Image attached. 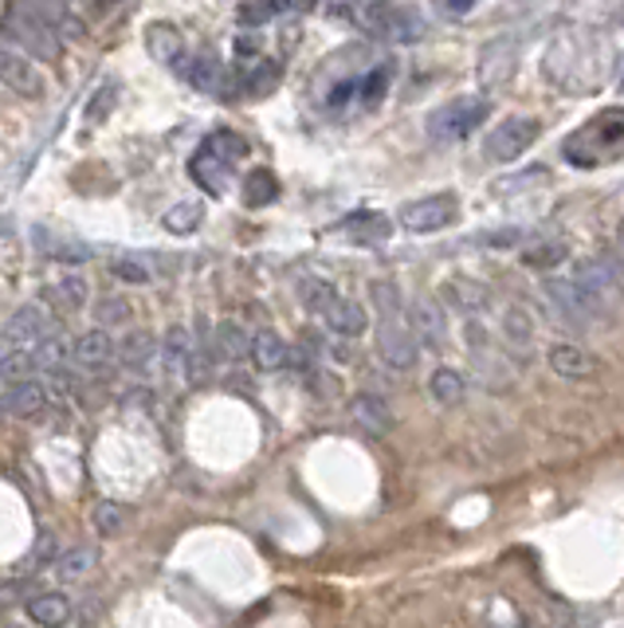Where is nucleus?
<instances>
[{
	"instance_id": "obj_1",
	"label": "nucleus",
	"mask_w": 624,
	"mask_h": 628,
	"mask_svg": "<svg viewBox=\"0 0 624 628\" xmlns=\"http://www.w3.org/2000/svg\"><path fill=\"white\" fill-rule=\"evenodd\" d=\"M574 287L581 292L586 307L593 310V319H609L616 307L624 302V283L621 267L609 255H589L574 267Z\"/></svg>"
},
{
	"instance_id": "obj_2",
	"label": "nucleus",
	"mask_w": 624,
	"mask_h": 628,
	"mask_svg": "<svg viewBox=\"0 0 624 628\" xmlns=\"http://www.w3.org/2000/svg\"><path fill=\"white\" fill-rule=\"evenodd\" d=\"M4 36H9V44H16L24 56H39L47 59V64H56L59 52H64V44H59V32L47 24L44 16H36V12L20 9V4H12L9 12H4Z\"/></svg>"
},
{
	"instance_id": "obj_3",
	"label": "nucleus",
	"mask_w": 624,
	"mask_h": 628,
	"mask_svg": "<svg viewBox=\"0 0 624 628\" xmlns=\"http://www.w3.org/2000/svg\"><path fill=\"white\" fill-rule=\"evenodd\" d=\"M624 111H605L597 114L593 123L581 126L574 138L566 141V158L574 165H593V150H605V158H621L624 153Z\"/></svg>"
},
{
	"instance_id": "obj_4",
	"label": "nucleus",
	"mask_w": 624,
	"mask_h": 628,
	"mask_svg": "<svg viewBox=\"0 0 624 628\" xmlns=\"http://www.w3.org/2000/svg\"><path fill=\"white\" fill-rule=\"evenodd\" d=\"M487 114H491V103H487L484 94H460V99H452V103H444L440 111L429 114V138L460 141L472 130H479Z\"/></svg>"
},
{
	"instance_id": "obj_5",
	"label": "nucleus",
	"mask_w": 624,
	"mask_h": 628,
	"mask_svg": "<svg viewBox=\"0 0 624 628\" xmlns=\"http://www.w3.org/2000/svg\"><path fill=\"white\" fill-rule=\"evenodd\" d=\"M538 134H542L538 118L514 114V118H503V123H499L491 134H487L484 153H487L491 161H514V158H522V153L531 150L534 141H538Z\"/></svg>"
},
{
	"instance_id": "obj_6",
	"label": "nucleus",
	"mask_w": 624,
	"mask_h": 628,
	"mask_svg": "<svg viewBox=\"0 0 624 628\" xmlns=\"http://www.w3.org/2000/svg\"><path fill=\"white\" fill-rule=\"evenodd\" d=\"M456 216H460V197H452V193H432V197H420L401 208V228H409V232L417 236H429L447 225H456Z\"/></svg>"
},
{
	"instance_id": "obj_7",
	"label": "nucleus",
	"mask_w": 624,
	"mask_h": 628,
	"mask_svg": "<svg viewBox=\"0 0 624 628\" xmlns=\"http://www.w3.org/2000/svg\"><path fill=\"white\" fill-rule=\"evenodd\" d=\"M0 83L9 87V91H16L20 99H39L47 91L44 71L32 64V56H24L9 39H0Z\"/></svg>"
},
{
	"instance_id": "obj_8",
	"label": "nucleus",
	"mask_w": 624,
	"mask_h": 628,
	"mask_svg": "<svg viewBox=\"0 0 624 628\" xmlns=\"http://www.w3.org/2000/svg\"><path fill=\"white\" fill-rule=\"evenodd\" d=\"M514 71H519V39L514 36H495L491 44H484V52H479V87L484 91H499V87H507L514 79Z\"/></svg>"
},
{
	"instance_id": "obj_9",
	"label": "nucleus",
	"mask_w": 624,
	"mask_h": 628,
	"mask_svg": "<svg viewBox=\"0 0 624 628\" xmlns=\"http://www.w3.org/2000/svg\"><path fill=\"white\" fill-rule=\"evenodd\" d=\"M377 357H382L389 369H412L420 357V342L412 334V327H405L401 319H382L377 327Z\"/></svg>"
},
{
	"instance_id": "obj_10",
	"label": "nucleus",
	"mask_w": 624,
	"mask_h": 628,
	"mask_svg": "<svg viewBox=\"0 0 624 628\" xmlns=\"http://www.w3.org/2000/svg\"><path fill=\"white\" fill-rule=\"evenodd\" d=\"M542 295H546V302H551V315L558 322H566V327L581 330L589 327L593 319V310L586 307V299H581V292L574 287V279H561V275H546L542 279Z\"/></svg>"
},
{
	"instance_id": "obj_11",
	"label": "nucleus",
	"mask_w": 624,
	"mask_h": 628,
	"mask_svg": "<svg viewBox=\"0 0 624 628\" xmlns=\"http://www.w3.org/2000/svg\"><path fill=\"white\" fill-rule=\"evenodd\" d=\"M47 334H56V327H52L44 307H20L16 315H9V322L0 327V342L12 350H32L36 342H44Z\"/></svg>"
},
{
	"instance_id": "obj_12",
	"label": "nucleus",
	"mask_w": 624,
	"mask_h": 628,
	"mask_svg": "<svg viewBox=\"0 0 624 628\" xmlns=\"http://www.w3.org/2000/svg\"><path fill=\"white\" fill-rule=\"evenodd\" d=\"M440 299H444V307H452L456 315H464V319H472V315H484L487 307H491V292H487L484 283L476 279H447L440 283Z\"/></svg>"
},
{
	"instance_id": "obj_13",
	"label": "nucleus",
	"mask_w": 624,
	"mask_h": 628,
	"mask_svg": "<svg viewBox=\"0 0 624 628\" xmlns=\"http://www.w3.org/2000/svg\"><path fill=\"white\" fill-rule=\"evenodd\" d=\"M71 357H75V366L103 369V366H111L114 357H118V342H114L106 327H94V330H87V334L75 338Z\"/></svg>"
},
{
	"instance_id": "obj_14",
	"label": "nucleus",
	"mask_w": 624,
	"mask_h": 628,
	"mask_svg": "<svg viewBox=\"0 0 624 628\" xmlns=\"http://www.w3.org/2000/svg\"><path fill=\"white\" fill-rule=\"evenodd\" d=\"M193 338H189L185 327H169L166 338L158 346V369L166 381H178V377L189 374V357H193Z\"/></svg>"
},
{
	"instance_id": "obj_15",
	"label": "nucleus",
	"mask_w": 624,
	"mask_h": 628,
	"mask_svg": "<svg viewBox=\"0 0 624 628\" xmlns=\"http://www.w3.org/2000/svg\"><path fill=\"white\" fill-rule=\"evenodd\" d=\"M546 366L558 377H566V381H586V377L597 374V357L589 350L574 346V342H554L546 350Z\"/></svg>"
},
{
	"instance_id": "obj_16",
	"label": "nucleus",
	"mask_w": 624,
	"mask_h": 628,
	"mask_svg": "<svg viewBox=\"0 0 624 628\" xmlns=\"http://www.w3.org/2000/svg\"><path fill=\"white\" fill-rule=\"evenodd\" d=\"M248 357H252V366L260 369V374H280V369L287 366L291 350L275 330H256L252 346H248Z\"/></svg>"
},
{
	"instance_id": "obj_17",
	"label": "nucleus",
	"mask_w": 624,
	"mask_h": 628,
	"mask_svg": "<svg viewBox=\"0 0 624 628\" xmlns=\"http://www.w3.org/2000/svg\"><path fill=\"white\" fill-rule=\"evenodd\" d=\"M189 173H193V181L205 189L208 197H220L224 189H228V161L216 158L208 146H201V150L193 153V161H189Z\"/></svg>"
},
{
	"instance_id": "obj_18",
	"label": "nucleus",
	"mask_w": 624,
	"mask_h": 628,
	"mask_svg": "<svg viewBox=\"0 0 624 628\" xmlns=\"http://www.w3.org/2000/svg\"><path fill=\"white\" fill-rule=\"evenodd\" d=\"M412 334L420 338V342H429L432 350L444 346L447 338V322H444V310L436 307V299H417L412 302Z\"/></svg>"
},
{
	"instance_id": "obj_19",
	"label": "nucleus",
	"mask_w": 624,
	"mask_h": 628,
	"mask_svg": "<svg viewBox=\"0 0 624 628\" xmlns=\"http://www.w3.org/2000/svg\"><path fill=\"white\" fill-rule=\"evenodd\" d=\"M47 404V385L44 381H12L9 393L0 397V409L12 416H36Z\"/></svg>"
},
{
	"instance_id": "obj_20",
	"label": "nucleus",
	"mask_w": 624,
	"mask_h": 628,
	"mask_svg": "<svg viewBox=\"0 0 624 628\" xmlns=\"http://www.w3.org/2000/svg\"><path fill=\"white\" fill-rule=\"evenodd\" d=\"M146 52L158 59V64H178V59L185 56V36L178 32V24L158 20V24L146 28Z\"/></svg>"
},
{
	"instance_id": "obj_21",
	"label": "nucleus",
	"mask_w": 624,
	"mask_h": 628,
	"mask_svg": "<svg viewBox=\"0 0 624 628\" xmlns=\"http://www.w3.org/2000/svg\"><path fill=\"white\" fill-rule=\"evenodd\" d=\"M154 357H158V342H154V334H146V330H134V334L122 338L118 362L126 369H134V374H146V369L154 366Z\"/></svg>"
},
{
	"instance_id": "obj_22",
	"label": "nucleus",
	"mask_w": 624,
	"mask_h": 628,
	"mask_svg": "<svg viewBox=\"0 0 624 628\" xmlns=\"http://www.w3.org/2000/svg\"><path fill=\"white\" fill-rule=\"evenodd\" d=\"M327 319V327L334 330L338 338H358V334H365V307L362 302H354V299H338L334 307L322 315Z\"/></svg>"
},
{
	"instance_id": "obj_23",
	"label": "nucleus",
	"mask_w": 624,
	"mask_h": 628,
	"mask_svg": "<svg viewBox=\"0 0 624 628\" xmlns=\"http://www.w3.org/2000/svg\"><path fill=\"white\" fill-rule=\"evenodd\" d=\"M350 413H354V421L362 424L365 432H373V436H382V432H389V424H393L389 404H385L377 393H362V397H354V404H350Z\"/></svg>"
},
{
	"instance_id": "obj_24",
	"label": "nucleus",
	"mask_w": 624,
	"mask_h": 628,
	"mask_svg": "<svg viewBox=\"0 0 624 628\" xmlns=\"http://www.w3.org/2000/svg\"><path fill=\"white\" fill-rule=\"evenodd\" d=\"M29 617L44 628H64L71 620V605H67L64 593H39L29 601Z\"/></svg>"
},
{
	"instance_id": "obj_25",
	"label": "nucleus",
	"mask_w": 624,
	"mask_h": 628,
	"mask_svg": "<svg viewBox=\"0 0 624 628\" xmlns=\"http://www.w3.org/2000/svg\"><path fill=\"white\" fill-rule=\"evenodd\" d=\"M213 346H216V354H220L224 362H240V357H248L252 334H248L240 322H220V327L213 330Z\"/></svg>"
},
{
	"instance_id": "obj_26",
	"label": "nucleus",
	"mask_w": 624,
	"mask_h": 628,
	"mask_svg": "<svg viewBox=\"0 0 624 628\" xmlns=\"http://www.w3.org/2000/svg\"><path fill=\"white\" fill-rule=\"evenodd\" d=\"M345 232L354 236V244L373 248V244H385V240H389L393 225H389V216H382V213H358L354 220L345 225Z\"/></svg>"
},
{
	"instance_id": "obj_27",
	"label": "nucleus",
	"mask_w": 624,
	"mask_h": 628,
	"mask_svg": "<svg viewBox=\"0 0 624 628\" xmlns=\"http://www.w3.org/2000/svg\"><path fill=\"white\" fill-rule=\"evenodd\" d=\"M429 393L436 397L440 404H460L467 397V377L460 374V369H452V366H440L436 374H432V381H429Z\"/></svg>"
},
{
	"instance_id": "obj_28",
	"label": "nucleus",
	"mask_w": 624,
	"mask_h": 628,
	"mask_svg": "<svg viewBox=\"0 0 624 628\" xmlns=\"http://www.w3.org/2000/svg\"><path fill=\"white\" fill-rule=\"evenodd\" d=\"M385 36L397 39V44H417V39L424 36V20H420L417 9H389Z\"/></svg>"
},
{
	"instance_id": "obj_29",
	"label": "nucleus",
	"mask_w": 624,
	"mask_h": 628,
	"mask_svg": "<svg viewBox=\"0 0 624 628\" xmlns=\"http://www.w3.org/2000/svg\"><path fill=\"white\" fill-rule=\"evenodd\" d=\"M298 299H303V307L310 310V315H327L330 307H334L342 295L334 292V283L318 279V275H310V279L298 283Z\"/></svg>"
},
{
	"instance_id": "obj_30",
	"label": "nucleus",
	"mask_w": 624,
	"mask_h": 628,
	"mask_svg": "<svg viewBox=\"0 0 624 628\" xmlns=\"http://www.w3.org/2000/svg\"><path fill=\"white\" fill-rule=\"evenodd\" d=\"M201 220H205V205H196V201H178V205L166 213V232L173 236H193L196 228H201Z\"/></svg>"
},
{
	"instance_id": "obj_31",
	"label": "nucleus",
	"mask_w": 624,
	"mask_h": 628,
	"mask_svg": "<svg viewBox=\"0 0 624 628\" xmlns=\"http://www.w3.org/2000/svg\"><path fill=\"white\" fill-rule=\"evenodd\" d=\"M566 255L569 248L561 244V240H538V244L522 248V263H526V267H538V272H554Z\"/></svg>"
},
{
	"instance_id": "obj_32",
	"label": "nucleus",
	"mask_w": 624,
	"mask_h": 628,
	"mask_svg": "<svg viewBox=\"0 0 624 628\" xmlns=\"http://www.w3.org/2000/svg\"><path fill=\"white\" fill-rule=\"evenodd\" d=\"M189 83H193L196 91L216 94L224 87V64L216 56H196L193 64H189Z\"/></svg>"
},
{
	"instance_id": "obj_33",
	"label": "nucleus",
	"mask_w": 624,
	"mask_h": 628,
	"mask_svg": "<svg viewBox=\"0 0 624 628\" xmlns=\"http://www.w3.org/2000/svg\"><path fill=\"white\" fill-rule=\"evenodd\" d=\"M87 279L83 275H64V279L56 283V287H47V299L56 302V307H64V310H79V307H87Z\"/></svg>"
},
{
	"instance_id": "obj_34",
	"label": "nucleus",
	"mask_w": 624,
	"mask_h": 628,
	"mask_svg": "<svg viewBox=\"0 0 624 628\" xmlns=\"http://www.w3.org/2000/svg\"><path fill=\"white\" fill-rule=\"evenodd\" d=\"M280 197V181L271 178L268 169H256V173H248V181H243V205H271V201Z\"/></svg>"
},
{
	"instance_id": "obj_35",
	"label": "nucleus",
	"mask_w": 624,
	"mask_h": 628,
	"mask_svg": "<svg viewBox=\"0 0 624 628\" xmlns=\"http://www.w3.org/2000/svg\"><path fill=\"white\" fill-rule=\"evenodd\" d=\"M370 299H373V307L382 310V319H401L405 295L393 279H373L370 283Z\"/></svg>"
},
{
	"instance_id": "obj_36",
	"label": "nucleus",
	"mask_w": 624,
	"mask_h": 628,
	"mask_svg": "<svg viewBox=\"0 0 624 628\" xmlns=\"http://www.w3.org/2000/svg\"><path fill=\"white\" fill-rule=\"evenodd\" d=\"M503 334L514 350H531L534 342V322L526 319V310L522 307H507L503 310Z\"/></svg>"
},
{
	"instance_id": "obj_37",
	"label": "nucleus",
	"mask_w": 624,
	"mask_h": 628,
	"mask_svg": "<svg viewBox=\"0 0 624 628\" xmlns=\"http://www.w3.org/2000/svg\"><path fill=\"white\" fill-rule=\"evenodd\" d=\"M111 272L118 275L122 283H134V287L154 283V267H149V260H141V255H118V260L111 263Z\"/></svg>"
},
{
	"instance_id": "obj_38",
	"label": "nucleus",
	"mask_w": 624,
	"mask_h": 628,
	"mask_svg": "<svg viewBox=\"0 0 624 628\" xmlns=\"http://www.w3.org/2000/svg\"><path fill=\"white\" fill-rule=\"evenodd\" d=\"M205 146L216 153V158L228 161V165H232V161H240L243 153H248V141H243L240 134H232V130H216L213 138L205 141Z\"/></svg>"
},
{
	"instance_id": "obj_39",
	"label": "nucleus",
	"mask_w": 624,
	"mask_h": 628,
	"mask_svg": "<svg viewBox=\"0 0 624 628\" xmlns=\"http://www.w3.org/2000/svg\"><path fill=\"white\" fill-rule=\"evenodd\" d=\"M271 20H275V4H271V0H243L240 12H236V24H240V28H263Z\"/></svg>"
},
{
	"instance_id": "obj_40",
	"label": "nucleus",
	"mask_w": 624,
	"mask_h": 628,
	"mask_svg": "<svg viewBox=\"0 0 624 628\" xmlns=\"http://www.w3.org/2000/svg\"><path fill=\"white\" fill-rule=\"evenodd\" d=\"M59 578H83L87 570H94V550L91 546H75V550H67L64 558L56 562Z\"/></svg>"
},
{
	"instance_id": "obj_41",
	"label": "nucleus",
	"mask_w": 624,
	"mask_h": 628,
	"mask_svg": "<svg viewBox=\"0 0 624 628\" xmlns=\"http://www.w3.org/2000/svg\"><path fill=\"white\" fill-rule=\"evenodd\" d=\"M94 319H99V327H118V322H126L131 319V302L126 299H118V295H106L99 307H94Z\"/></svg>"
},
{
	"instance_id": "obj_42",
	"label": "nucleus",
	"mask_w": 624,
	"mask_h": 628,
	"mask_svg": "<svg viewBox=\"0 0 624 628\" xmlns=\"http://www.w3.org/2000/svg\"><path fill=\"white\" fill-rule=\"evenodd\" d=\"M94 530H99L103 538L118 535V530H122V506L118 503H99V506H94Z\"/></svg>"
},
{
	"instance_id": "obj_43",
	"label": "nucleus",
	"mask_w": 624,
	"mask_h": 628,
	"mask_svg": "<svg viewBox=\"0 0 624 628\" xmlns=\"http://www.w3.org/2000/svg\"><path fill=\"white\" fill-rule=\"evenodd\" d=\"M275 79H280V67L275 64H263L256 76H248V91L252 94H268L271 87H275Z\"/></svg>"
},
{
	"instance_id": "obj_44",
	"label": "nucleus",
	"mask_w": 624,
	"mask_h": 628,
	"mask_svg": "<svg viewBox=\"0 0 624 628\" xmlns=\"http://www.w3.org/2000/svg\"><path fill=\"white\" fill-rule=\"evenodd\" d=\"M511 240H522V232L507 228V232H491V236H487V244H491V248H511Z\"/></svg>"
},
{
	"instance_id": "obj_45",
	"label": "nucleus",
	"mask_w": 624,
	"mask_h": 628,
	"mask_svg": "<svg viewBox=\"0 0 624 628\" xmlns=\"http://www.w3.org/2000/svg\"><path fill=\"white\" fill-rule=\"evenodd\" d=\"M613 263L621 267V275H624V220L616 225V255H613Z\"/></svg>"
},
{
	"instance_id": "obj_46",
	"label": "nucleus",
	"mask_w": 624,
	"mask_h": 628,
	"mask_svg": "<svg viewBox=\"0 0 624 628\" xmlns=\"http://www.w3.org/2000/svg\"><path fill=\"white\" fill-rule=\"evenodd\" d=\"M283 4H287V9H295V12H310L318 0H283Z\"/></svg>"
},
{
	"instance_id": "obj_47",
	"label": "nucleus",
	"mask_w": 624,
	"mask_h": 628,
	"mask_svg": "<svg viewBox=\"0 0 624 628\" xmlns=\"http://www.w3.org/2000/svg\"><path fill=\"white\" fill-rule=\"evenodd\" d=\"M52 550H56V543H52V535H44V543L36 546V558H47Z\"/></svg>"
},
{
	"instance_id": "obj_48",
	"label": "nucleus",
	"mask_w": 624,
	"mask_h": 628,
	"mask_svg": "<svg viewBox=\"0 0 624 628\" xmlns=\"http://www.w3.org/2000/svg\"><path fill=\"white\" fill-rule=\"evenodd\" d=\"M616 83H621V87H624V64H621V71H616Z\"/></svg>"
},
{
	"instance_id": "obj_49",
	"label": "nucleus",
	"mask_w": 624,
	"mask_h": 628,
	"mask_svg": "<svg viewBox=\"0 0 624 628\" xmlns=\"http://www.w3.org/2000/svg\"><path fill=\"white\" fill-rule=\"evenodd\" d=\"M59 4H75V0H59Z\"/></svg>"
}]
</instances>
